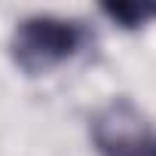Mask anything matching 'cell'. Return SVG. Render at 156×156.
I'll return each instance as SVG.
<instances>
[{
    "mask_svg": "<svg viewBox=\"0 0 156 156\" xmlns=\"http://www.w3.org/2000/svg\"><path fill=\"white\" fill-rule=\"evenodd\" d=\"M86 43V28L61 16H28L16 25L9 52L19 70L40 76L70 61Z\"/></svg>",
    "mask_w": 156,
    "mask_h": 156,
    "instance_id": "cell-1",
    "label": "cell"
},
{
    "mask_svg": "<svg viewBox=\"0 0 156 156\" xmlns=\"http://www.w3.org/2000/svg\"><path fill=\"white\" fill-rule=\"evenodd\" d=\"M92 141L98 156H156V126L126 98L92 116Z\"/></svg>",
    "mask_w": 156,
    "mask_h": 156,
    "instance_id": "cell-2",
    "label": "cell"
},
{
    "mask_svg": "<svg viewBox=\"0 0 156 156\" xmlns=\"http://www.w3.org/2000/svg\"><path fill=\"white\" fill-rule=\"evenodd\" d=\"M101 12L122 28H141L156 19V3H104Z\"/></svg>",
    "mask_w": 156,
    "mask_h": 156,
    "instance_id": "cell-3",
    "label": "cell"
}]
</instances>
